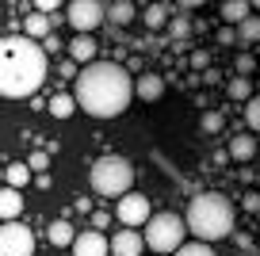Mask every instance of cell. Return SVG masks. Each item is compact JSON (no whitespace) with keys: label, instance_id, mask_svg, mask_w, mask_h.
Instances as JSON below:
<instances>
[{"label":"cell","instance_id":"19","mask_svg":"<svg viewBox=\"0 0 260 256\" xmlns=\"http://www.w3.org/2000/svg\"><path fill=\"white\" fill-rule=\"evenodd\" d=\"M256 153H260V142L252 134H237L234 142H230V157L234 161H252Z\"/></svg>","mask_w":260,"mask_h":256},{"label":"cell","instance_id":"24","mask_svg":"<svg viewBox=\"0 0 260 256\" xmlns=\"http://www.w3.org/2000/svg\"><path fill=\"white\" fill-rule=\"evenodd\" d=\"M249 73H260V61L249 54V50H241V54L234 57V77H249Z\"/></svg>","mask_w":260,"mask_h":256},{"label":"cell","instance_id":"5","mask_svg":"<svg viewBox=\"0 0 260 256\" xmlns=\"http://www.w3.org/2000/svg\"><path fill=\"white\" fill-rule=\"evenodd\" d=\"M187 237V222L176 214V210H161V214L149 218L146 226V245L153 252H180Z\"/></svg>","mask_w":260,"mask_h":256},{"label":"cell","instance_id":"30","mask_svg":"<svg viewBox=\"0 0 260 256\" xmlns=\"http://www.w3.org/2000/svg\"><path fill=\"white\" fill-rule=\"evenodd\" d=\"M214 39H218V46H234V42H241V35H237V27H222Z\"/></svg>","mask_w":260,"mask_h":256},{"label":"cell","instance_id":"21","mask_svg":"<svg viewBox=\"0 0 260 256\" xmlns=\"http://www.w3.org/2000/svg\"><path fill=\"white\" fill-rule=\"evenodd\" d=\"M226 96H230V100H245V104H249V100L256 96V92H252V80H249V77H234V80L226 84Z\"/></svg>","mask_w":260,"mask_h":256},{"label":"cell","instance_id":"27","mask_svg":"<svg viewBox=\"0 0 260 256\" xmlns=\"http://www.w3.org/2000/svg\"><path fill=\"white\" fill-rule=\"evenodd\" d=\"M27 165H31L35 176H46V168H50V149H35L31 157H27Z\"/></svg>","mask_w":260,"mask_h":256},{"label":"cell","instance_id":"35","mask_svg":"<svg viewBox=\"0 0 260 256\" xmlns=\"http://www.w3.org/2000/svg\"><path fill=\"white\" fill-rule=\"evenodd\" d=\"M42 50H46V54H54V50H61V42H57V35H50V39L42 42Z\"/></svg>","mask_w":260,"mask_h":256},{"label":"cell","instance_id":"22","mask_svg":"<svg viewBox=\"0 0 260 256\" xmlns=\"http://www.w3.org/2000/svg\"><path fill=\"white\" fill-rule=\"evenodd\" d=\"M77 107H81V104H77V96H65V92L50 100V115H54V119H69Z\"/></svg>","mask_w":260,"mask_h":256},{"label":"cell","instance_id":"1","mask_svg":"<svg viewBox=\"0 0 260 256\" xmlns=\"http://www.w3.org/2000/svg\"><path fill=\"white\" fill-rule=\"evenodd\" d=\"M134 84H138V80L130 77L126 65L96 61V65H88V69L77 73L73 96H77V104H81L92 119H115V115H122L130 107V100L138 96Z\"/></svg>","mask_w":260,"mask_h":256},{"label":"cell","instance_id":"25","mask_svg":"<svg viewBox=\"0 0 260 256\" xmlns=\"http://www.w3.org/2000/svg\"><path fill=\"white\" fill-rule=\"evenodd\" d=\"M237 35H241L245 46H252V42H260V16H249L241 27H237Z\"/></svg>","mask_w":260,"mask_h":256},{"label":"cell","instance_id":"9","mask_svg":"<svg viewBox=\"0 0 260 256\" xmlns=\"http://www.w3.org/2000/svg\"><path fill=\"white\" fill-rule=\"evenodd\" d=\"M107 252H111V241L100 230H81V237L73 245V256H107Z\"/></svg>","mask_w":260,"mask_h":256},{"label":"cell","instance_id":"31","mask_svg":"<svg viewBox=\"0 0 260 256\" xmlns=\"http://www.w3.org/2000/svg\"><path fill=\"white\" fill-rule=\"evenodd\" d=\"M241 207L249 210V214H260V191H245L241 195Z\"/></svg>","mask_w":260,"mask_h":256},{"label":"cell","instance_id":"29","mask_svg":"<svg viewBox=\"0 0 260 256\" xmlns=\"http://www.w3.org/2000/svg\"><path fill=\"white\" fill-rule=\"evenodd\" d=\"M176 256H214V248H211V245H203V241H191V245H184Z\"/></svg>","mask_w":260,"mask_h":256},{"label":"cell","instance_id":"36","mask_svg":"<svg viewBox=\"0 0 260 256\" xmlns=\"http://www.w3.org/2000/svg\"><path fill=\"white\" fill-rule=\"evenodd\" d=\"M35 184H39L42 191H50V187H54V180H50V172H46V176H35Z\"/></svg>","mask_w":260,"mask_h":256},{"label":"cell","instance_id":"2","mask_svg":"<svg viewBox=\"0 0 260 256\" xmlns=\"http://www.w3.org/2000/svg\"><path fill=\"white\" fill-rule=\"evenodd\" d=\"M46 80V50L27 35H4L0 42V92L8 100H31Z\"/></svg>","mask_w":260,"mask_h":256},{"label":"cell","instance_id":"13","mask_svg":"<svg viewBox=\"0 0 260 256\" xmlns=\"http://www.w3.org/2000/svg\"><path fill=\"white\" fill-rule=\"evenodd\" d=\"M57 23H61V19H50V16H42V12H31V16L23 19V35H27V39H35V42H46L50 35H54Z\"/></svg>","mask_w":260,"mask_h":256},{"label":"cell","instance_id":"28","mask_svg":"<svg viewBox=\"0 0 260 256\" xmlns=\"http://www.w3.org/2000/svg\"><path fill=\"white\" fill-rule=\"evenodd\" d=\"M245 122H249V130H256V134H260V92L245 104Z\"/></svg>","mask_w":260,"mask_h":256},{"label":"cell","instance_id":"26","mask_svg":"<svg viewBox=\"0 0 260 256\" xmlns=\"http://www.w3.org/2000/svg\"><path fill=\"white\" fill-rule=\"evenodd\" d=\"M222 126H226L222 111H203V119H199V130H203V134H218Z\"/></svg>","mask_w":260,"mask_h":256},{"label":"cell","instance_id":"4","mask_svg":"<svg viewBox=\"0 0 260 256\" xmlns=\"http://www.w3.org/2000/svg\"><path fill=\"white\" fill-rule=\"evenodd\" d=\"M88 180H92V191L96 195H104V199H126L130 195V187H134V168H130V161L126 157H100L96 165H92V172H88Z\"/></svg>","mask_w":260,"mask_h":256},{"label":"cell","instance_id":"32","mask_svg":"<svg viewBox=\"0 0 260 256\" xmlns=\"http://www.w3.org/2000/svg\"><path fill=\"white\" fill-rule=\"evenodd\" d=\"M187 61H191V69H211V54H207V50H191Z\"/></svg>","mask_w":260,"mask_h":256},{"label":"cell","instance_id":"8","mask_svg":"<svg viewBox=\"0 0 260 256\" xmlns=\"http://www.w3.org/2000/svg\"><path fill=\"white\" fill-rule=\"evenodd\" d=\"M115 218L122 222V230H134V226H142V222L149 226L153 210H149V199H146L142 191H130L126 199H119V203H115Z\"/></svg>","mask_w":260,"mask_h":256},{"label":"cell","instance_id":"23","mask_svg":"<svg viewBox=\"0 0 260 256\" xmlns=\"http://www.w3.org/2000/svg\"><path fill=\"white\" fill-rule=\"evenodd\" d=\"M191 31H195V19H187L184 12H176V16H172V23H169V35H172V42H184Z\"/></svg>","mask_w":260,"mask_h":256},{"label":"cell","instance_id":"33","mask_svg":"<svg viewBox=\"0 0 260 256\" xmlns=\"http://www.w3.org/2000/svg\"><path fill=\"white\" fill-rule=\"evenodd\" d=\"M92 226H96V230L104 233L107 226H111V214H107V210H96V214H92Z\"/></svg>","mask_w":260,"mask_h":256},{"label":"cell","instance_id":"34","mask_svg":"<svg viewBox=\"0 0 260 256\" xmlns=\"http://www.w3.org/2000/svg\"><path fill=\"white\" fill-rule=\"evenodd\" d=\"M35 8H39L42 16H50V12H57V0H39V4H35Z\"/></svg>","mask_w":260,"mask_h":256},{"label":"cell","instance_id":"37","mask_svg":"<svg viewBox=\"0 0 260 256\" xmlns=\"http://www.w3.org/2000/svg\"><path fill=\"white\" fill-rule=\"evenodd\" d=\"M256 16H260V4H256Z\"/></svg>","mask_w":260,"mask_h":256},{"label":"cell","instance_id":"20","mask_svg":"<svg viewBox=\"0 0 260 256\" xmlns=\"http://www.w3.org/2000/svg\"><path fill=\"white\" fill-rule=\"evenodd\" d=\"M134 16H138V4H130V0H111V4H107V19L119 23V27L134 23Z\"/></svg>","mask_w":260,"mask_h":256},{"label":"cell","instance_id":"6","mask_svg":"<svg viewBox=\"0 0 260 256\" xmlns=\"http://www.w3.org/2000/svg\"><path fill=\"white\" fill-rule=\"evenodd\" d=\"M104 19H107V4H100V0H69L65 4V23L77 35H92Z\"/></svg>","mask_w":260,"mask_h":256},{"label":"cell","instance_id":"14","mask_svg":"<svg viewBox=\"0 0 260 256\" xmlns=\"http://www.w3.org/2000/svg\"><path fill=\"white\" fill-rule=\"evenodd\" d=\"M218 16L226 19V27H241L245 19L256 16V12H252L249 0H222V4H218Z\"/></svg>","mask_w":260,"mask_h":256},{"label":"cell","instance_id":"7","mask_svg":"<svg viewBox=\"0 0 260 256\" xmlns=\"http://www.w3.org/2000/svg\"><path fill=\"white\" fill-rule=\"evenodd\" d=\"M0 256H35V233L23 222L0 226Z\"/></svg>","mask_w":260,"mask_h":256},{"label":"cell","instance_id":"3","mask_svg":"<svg viewBox=\"0 0 260 256\" xmlns=\"http://www.w3.org/2000/svg\"><path fill=\"white\" fill-rule=\"evenodd\" d=\"M187 233L203 245H214V241L230 237L234 233V203L222 191H199L191 203H187Z\"/></svg>","mask_w":260,"mask_h":256},{"label":"cell","instance_id":"10","mask_svg":"<svg viewBox=\"0 0 260 256\" xmlns=\"http://www.w3.org/2000/svg\"><path fill=\"white\" fill-rule=\"evenodd\" d=\"M69 61H77L81 69H88V65H96V54H100V46H96V39L92 35H73V42H69Z\"/></svg>","mask_w":260,"mask_h":256},{"label":"cell","instance_id":"15","mask_svg":"<svg viewBox=\"0 0 260 256\" xmlns=\"http://www.w3.org/2000/svg\"><path fill=\"white\" fill-rule=\"evenodd\" d=\"M31 180H35V172H31V165H27V161H16V165L4 168V187H12V191H23Z\"/></svg>","mask_w":260,"mask_h":256},{"label":"cell","instance_id":"18","mask_svg":"<svg viewBox=\"0 0 260 256\" xmlns=\"http://www.w3.org/2000/svg\"><path fill=\"white\" fill-rule=\"evenodd\" d=\"M172 4H146V31H161L172 23Z\"/></svg>","mask_w":260,"mask_h":256},{"label":"cell","instance_id":"11","mask_svg":"<svg viewBox=\"0 0 260 256\" xmlns=\"http://www.w3.org/2000/svg\"><path fill=\"white\" fill-rule=\"evenodd\" d=\"M142 248H146V233L119 230L111 237V256H142Z\"/></svg>","mask_w":260,"mask_h":256},{"label":"cell","instance_id":"17","mask_svg":"<svg viewBox=\"0 0 260 256\" xmlns=\"http://www.w3.org/2000/svg\"><path fill=\"white\" fill-rule=\"evenodd\" d=\"M0 214H4V222H19V214H23V191L4 187L0 191Z\"/></svg>","mask_w":260,"mask_h":256},{"label":"cell","instance_id":"16","mask_svg":"<svg viewBox=\"0 0 260 256\" xmlns=\"http://www.w3.org/2000/svg\"><path fill=\"white\" fill-rule=\"evenodd\" d=\"M46 237H50V245H57V248H73V245H77V237H81V233H77L73 226L65 222V218H57V222H50Z\"/></svg>","mask_w":260,"mask_h":256},{"label":"cell","instance_id":"12","mask_svg":"<svg viewBox=\"0 0 260 256\" xmlns=\"http://www.w3.org/2000/svg\"><path fill=\"white\" fill-rule=\"evenodd\" d=\"M165 88H169V77H161V73H142V77H138V84H134L138 100H146V104L161 100V96H165Z\"/></svg>","mask_w":260,"mask_h":256}]
</instances>
